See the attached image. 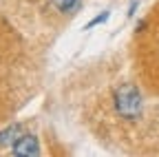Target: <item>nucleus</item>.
<instances>
[{
    "mask_svg": "<svg viewBox=\"0 0 159 157\" xmlns=\"http://www.w3.org/2000/svg\"><path fill=\"white\" fill-rule=\"evenodd\" d=\"M115 111L126 117V120H135L142 113V93L135 84H122L115 91Z\"/></svg>",
    "mask_w": 159,
    "mask_h": 157,
    "instance_id": "nucleus-1",
    "label": "nucleus"
},
{
    "mask_svg": "<svg viewBox=\"0 0 159 157\" xmlns=\"http://www.w3.org/2000/svg\"><path fill=\"white\" fill-rule=\"evenodd\" d=\"M11 153L13 155H31V157H35V155H40V146H38V140L33 135H22L20 140L11 146Z\"/></svg>",
    "mask_w": 159,
    "mask_h": 157,
    "instance_id": "nucleus-2",
    "label": "nucleus"
},
{
    "mask_svg": "<svg viewBox=\"0 0 159 157\" xmlns=\"http://www.w3.org/2000/svg\"><path fill=\"white\" fill-rule=\"evenodd\" d=\"M22 135H25L22 124H13V126L5 128V131H0V146H13Z\"/></svg>",
    "mask_w": 159,
    "mask_h": 157,
    "instance_id": "nucleus-3",
    "label": "nucleus"
},
{
    "mask_svg": "<svg viewBox=\"0 0 159 157\" xmlns=\"http://www.w3.org/2000/svg\"><path fill=\"white\" fill-rule=\"evenodd\" d=\"M51 2L55 5V9L60 11V13H73V11H77V7H80V2L82 0H51Z\"/></svg>",
    "mask_w": 159,
    "mask_h": 157,
    "instance_id": "nucleus-4",
    "label": "nucleus"
},
{
    "mask_svg": "<svg viewBox=\"0 0 159 157\" xmlns=\"http://www.w3.org/2000/svg\"><path fill=\"white\" fill-rule=\"evenodd\" d=\"M106 20H108V11H102V13H99V16L95 18V20H91L86 27L91 29V27H95V25H99V22H106Z\"/></svg>",
    "mask_w": 159,
    "mask_h": 157,
    "instance_id": "nucleus-5",
    "label": "nucleus"
},
{
    "mask_svg": "<svg viewBox=\"0 0 159 157\" xmlns=\"http://www.w3.org/2000/svg\"><path fill=\"white\" fill-rule=\"evenodd\" d=\"M135 9H137V2H130V7H128V16H133Z\"/></svg>",
    "mask_w": 159,
    "mask_h": 157,
    "instance_id": "nucleus-6",
    "label": "nucleus"
}]
</instances>
